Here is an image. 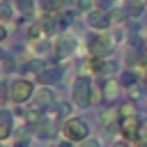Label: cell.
Wrapping results in <instances>:
<instances>
[{"label": "cell", "instance_id": "6da1fadb", "mask_svg": "<svg viewBox=\"0 0 147 147\" xmlns=\"http://www.w3.org/2000/svg\"><path fill=\"white\" fill-rule=\"evenodd\" d=\"M117 39L113 32H94L87 39V55L92 57H113Z\"/></svg>", "mask_w": 147, "mask_h": 147}, {"label": "cell", "instance_id": "7a4b0ae2", "mask_svg": "<svg viewBox=\"0 0 147 147\" xmlns=\"http://www.w3.org/2000/svg\"><path fill=\"white\" fill-rule=\"evenodd\" d=\"M34 92H37V87H34V83H32L30 78H14V80L9 83V101H11L14 106H25V103H30L32 96H34Z\"/></svg>", "mask_w": 147, "mask_h": 147}, {"label": "cell", "instance_id": "3957f363", "mask_svg": "<svg viewBox=\"0 0 147 147\" xmlns=\"http://www.w3.org/2000/svg\"><path fill=\"white\" fill-rule=\"evenodd\" d=\"M92 90H94V83L90 76H76L71 83V101L78 108H90L92 106Z\"/></svg>", "mask_w": 147, "mask_h": 147}, {"label": "cell", "instance_id": "277c9868", "mask_svg": "<svg viewBox=\"0 0 147 147\" xmlns=\"http://www.w3.org/2000/svg\"><path fill=\"white\" fill-rule=\"evenodd\" d=\"M60 133H62V138H67L74 145H78V142H83V140L90 138V126H87V122L83 117H67L62 122Z\"/></svg>", "mask_w": 147, "mask_h": 147}, {"label": "cell", "instance_id": "5b68a950", "mask_svg": "<svg viewBox=\"0 0 147 147\" xmlns=\"http://www.w3.org/2000/svg\"><path fill=\"white\" fill-rule=\"evenodd\" d=\"M76 51H78L76 37L55 34V39H53V55H51V57H55V60H69V57L76 55Z\"/></svg>", "mask_w": 147, "mask_h": 147}, {"label": "cell", "instance_id": "8992f818", "mask_svg": "<svg viewBox=\"0 0 147 147\" xmlns=\"http://www.w3.org/2000/svg\"><path fill=\"white\" fill-rule=\"evenodd\" d=\"M85 23H87V28H90L92 32H108V30L113 28L108 11L96 9V7H94V9H90V11L85 14Z\"/></svg>", "mask_w": 147, "mask_h": 147}, {"label": "cell", "instance_id": "52a82bcc", "mask_svg": "<svg viewBox=\"0 0 147 147\" xmlns=\"http://www.w3.org/2000/svg\"><path fill=\"white\" fill-rule=\"evenodd\" d=\"M55 103H57V101H55L53 87H48V85H37V92H34V96H32V106H37L39 110H51Z\"/></svg>", "mask_w": 147, "mask_h": 147}, {"label": "cell", "instance_id": "ba28073f", "mask_svg": "<svg viewBox=\"0 0 147 147\" xmlns=\"http://www.w3.org/2000/svg\"><path fill=\"white\" fill-rule=\"evenodd\" d=\"M60 78H62V67L55 64V62H48V64H44V69L37 74V85H48V87H53Z\"/></svg>", "mask_w": 147, "mask_h": 147}, {"label": "cell", "instance_id": "9c48e42d", "mask_svg": "<svg viewBox=\"0 0 147 147\" xmlns=\"http://www.w3.org/2000/svg\"><path fill=\"white\" fill-rule=\"evenodd\" d=\"M122 90H124V87H122V83H119L117 76H113V78H103V83H101L103 103H113V101H117V96H119Z\"/></svg>", "mask_w": 147, "mask_h": 147}, {"label": "cell", "instance_id": "30bf717a", "mask_svg": "<svg viewBox=\"0 0 147 147\" xmlns=\"http://www.w3.org/2000/svg\"><path fill=\"white\" fill-rule=\"evenodd\" d=\"M140 126H142V122H140L138 117H122L117 129H119L122 138H126V140H136V138H138Z\"/></svg>", "mask_w": 147, "mask_h": 147}, {"label": "cell", "instance_id": "8fae6325", "mask_svg": "<svg viewBox=\"0 0 147 147\" xmlns=\"http://www.w3.org/2000/svg\"><path fill=\"white\" fill-rule=\"evenodd\" d=\"M119 110L117 108H106V110H101L99 113V124H101V129L103 131H110V129H117L119 126Z\"/></svg>", "mask_w": 147, "mask_h": 147}, {"label": "cell", "instance_id": "7c38bea8", "mask_svg": "<svg viewBox=\"0 0 147 147\" xmlns=\"http://www.w3.org/2000/svg\"><path fill=\"white\" fill-rule=\"evenodd\" d=\"M122 7L126 9L129 18H140L145 14V9H147V0H124Z\"/></svg>", "mask_w": 147, "mask_h": 147}, {"label": "cell", "instance_id": "4fadbf2b", "mask_svg": "<svg viewBox=\"0 0 147 147\" xmlns=\"http://www.w3.org/2000/svg\"><path fill=\"white\" fill-rule=\"evenodd\" d=\"M28 41H39V39H48V32H46V28L41 25V21L39 18H34L30 25H28Z\"/></svg>", "mask_w": 147, "mask_h": 147}, {"label": "cell", "instance_id": "5bb4252c", "mask_svg": "<svg viewBox=\"0 0 147 147\" xmlns=\"http://www.w3.org/2000/svg\"><path fill=\"white\" fill-rule=\"evenodd\" d=\"M67 2L69 0H39V7L44 14H60L67 9Z\"/></svg>", "mask_w": 147, "mask_h": 147}, {"label": "cell", "instance_id": "9a60e30c", "mask_svg": "<svg viewBox=\"0 0 147 147\" xmlns=\"http://www.w3.org/2000/svg\"><path fill=\"white\" fill-rule=\"evenodd\" d=\"M14 9L23 16H34L37 5H34V0H14Z\"/></svg>", "mask_w": 147, "mask_h": 147}, {"label": "cell", "instance_id": "2e32d148", "mask_svg": "<svg viewBox=\"0 0 147 147\" xmlns=\"http://www.w3.org/2000/svg\"><path fill=\"white\" fill-rule=\"evenodd\" d=\"M108 16H110L113 28H115V25H124V21L129 18V14H126V9H124V7H115V9H110V11H108Z\"/></svg>", "mask_w": 147, "mask_h": 147}, {"label": "cell", "instance_id": "e0dca14e", "mask_svg": "<svg viewBox=\"0 0 147 147\" xmlns=\"http://www.w3.org/2000/svg\"><path fill=\"white\" fill-rule=\"evenodd\" d=\"M138 78H140L138 71H124V74L119 76V83H122V87L131 90V87H138Z\"/></svg>", "mask_w": 147, "mask_h": 147}, {"label": "cell", "instance_id": "ac0fdd59", "mask_svg": "<svg viewBox=\"0 0 147 147\" xmlns=\"http://www.w3.org/2000/svg\"><path fill=\"white\" fill-rule=\"evenodd\" d=\"M14 14H16V9H14V5L11 2H0V23H11L14 21Z\"/></svg>", "mask_w": 147, "mask_h": 147}, {"label": "cell", "instance_id": "d6986e66", "mask_svg": "<svg viewBox=\"0 0 147 147\" xmlns=\"http://www.w3.org/2000/svg\"><path fill=\"white\" fill-rule=\"evenodd\" d=\"M117 110H119V117H138V106H136V101H131V99H126Z\"/></svg>", "mask_w": 147, "mask_h": 147}, {"label": "cell", "instance_id": "ffe728a7", "mask_svg": "<svg viewBox=\"0 0 147 147\" xmlns=\"http://www.w3.org/2000/svg\"><path fill=\"white\" fill-rule=\"evenodd\" d=\"M9 138H14V124H5V122H0V140L7 142Z\"/></svg>", "mask_w": 147, "mask_h": 147}, {"label": "cell", "instance_id": "44dd1931", "mask_svg": "<svg viewBox=\"0 0 147 147\" xmlns=\"http://www.w3.org/2000/svg\"><path fill=\"white\" fill-rule=\"evenodd\" d=\"M7 103H9V85L0 80V108H5Z\"/></svg>", "mask_w": 147, "mask_h": 147}, {"label": "cell", "instance_id": "7402d4cb", "mask_svg": "<svg viewBox=\"0 0 147 147\" xmlns=\"http://www.w3.org/2000/svg\"><path fill=\"white\" fill-rule=\"evenodd\" d=\"M94 7L96 9H103V11H110L117 7V0H94Z\"/></svg>", "mask_w": 147, "mask_h": 147}, {"label": "cell", "instance_id": "603a6c76", "mask_svg": "<svg viewBox=\"0 0 147 147\" xmlns=\"http://www.w3.org/2000/svg\"><path fill=\"white\" fill-rule=\"evenodd\" d=\"M53 108L57 110V115H60L62 119H67V117H69V103H67V101H60V103H55Z\"/></svg>", "mask_w": 147, "mask_h": 147}, {"label": "cell", "instance_id": "cb8c5ba5", "mask_svg": "<svg viewBox=\"0 0 147 147\" xmlns=\"http://www.w3.org/2000/svg\"><path fill=\"white\" fill-rule=\"evenodd\" d=\"M76 147H101V142H99L96 138H87V140H83V142H78Z\"/></svg>", "mask_w": 147, "mask_h": 147}, {"label": "cell", "instance_id": "d4e9b609", "mask_svg": "<svg viewBox=\"0 0 147 147\" xmlns=\"http://www.w3.org/2000/svg\"><path fill=\"white\" fill-rule=\"evenodd\" d=\"M7 37H9V30H7V25H5V23H0V44H2Z\"/></svg>", "mask_w": 147, "mask_h": 147}, {"label": "cell", "instance_id": "484cf974", "mask_svg": "<svg viewBox=\"0 0 147 147\" xmlns=\"http://www.w3.org/2000/svg\"><path fill=\"white\" fill-rule=\"evenodd\" d=\"M55 147H74V142H71V140H67V138H62V140H60Z\"/></svg>", "mask_w": 147, "mask_h": 147}, {"label": "cell", "instance_id": "4316f807", "mask_svg": "<svg viewBox=\"0 0 147 147\" xmlns=\"http://www.w3.org/2000/svg\"><path fill=\"white\" fill-rule=\"evenodd\" d=\"M113 147H131V145H129V140H126V138H122V140L113 142Z\"/></svg>", "mask_w": 147, "mask_h": 147}, {"label": "cell", "instance_id": "83f0119b", "mask_svg": "<svg viewBox=\"0 0 147 147\" xmlns=\"http://www.w3.org/2000/svg\"><path fill=\"white\" fill-rule=\"evenodd\" d=\"M140 76L147 80V60H145V62H142V67H140Z\"/></svg>", "mask_w": 147, "mask_h": 147}, {"label": "cell", "instance_id": "f1b7e54d", "mask_svg": "<svg viewBox=\"0 0 147 147\" xmlns=\"http://www.w3.org/2000/svg\"><path fill=\"white\" fill-rule=\"evenodd\" d=\"M0 60H9V53H7V51H2V48H0Z\"/></svg>", "mask_w": 147, "mask_h": 147}, {"label": "cell", "instance_id": "f546056e", "mask_svg": "<svg viewBox=\"0 0 147 147\" xmlns=\"http://www.w3.org/2000/svg\"><path fill=\"white\" fill-rule=\"evenodd\" d=\"M0 147H9V145H7V142H2V140H0Z\"/></svg>", "mask_w": 147, "mask_h": 147}, {"label": "cell", "instance_id": "4dcf8cb0", "mask_svg": "<svg viewBox=\"0 0 147 147\" xmlns=\"http://www.w3.org/2000/svg\"><path fill=\"white\" fill-rule=\"evenodd\" d=\"M131 147H140V145H131Z\"/></svg>", "mask_w": 147, "mask_h": 147}, {"label": "cell", "instance_id": "1f68e13d", "mask_svg": "<svg viewBox=\"0 0 147 147\" xmlns=\"http://www.w3.org/2000/svg\"><path fill=\"white\" fill-rule=\"evenodd\" d=\"M0 2H7V0H0Z\"/></svg>", "mask_w": 147, "mask_h": 147}]
</instances>
